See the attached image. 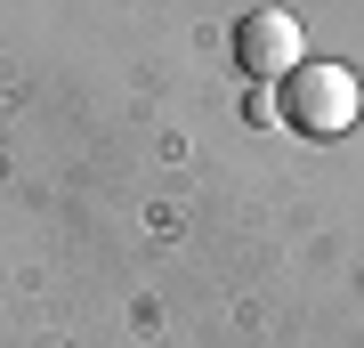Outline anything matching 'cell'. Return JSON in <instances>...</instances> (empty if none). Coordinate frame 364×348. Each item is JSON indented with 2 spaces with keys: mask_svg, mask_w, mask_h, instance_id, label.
Listing matches in <instances>:
<instances>
[{
  "mask_svg": "<svg viewBox=\"0 0 364 348\" xmlns=\"http://www.w3.org/2000/svg\"><path fill=\"white\" fill-rule=\"evenodd\" d=\"M251 122H284V97H275V90H251Z\"/></svg>",
  "mask_w": 364,
  "mask_h": 348,
  "instance_id": "3957f363",
  "label": "cell"
},
{
  "mask_svg": "<svg viewBox=\"0 0 364 348\" xmlns=\"http://www.w3.org/2000/svg\"><path fill=\"white\" fill-rule=\"evenodd\" d=\"M41 348H65V340H41Z\"/></svg>",
  "mask_w": 364,
  "mask_h": 348,
  "instance_id": "277c9868",
  "label": "cell"
},
{
  "mask_svg": "<svg viewBox=\"0 0 364 348\" xmlns=\"http://www.w3.org/2000/svg\"><path fill=\"white\" fill-rule=\"evenodd\" d=\"M356 73L348 65H299V73H284V122L308 130V138H340V130L356 122Z\"/></svg>",
  "mask_w": 364,
  "mask_h": 348,
  "instance_id": "6da1fadb",
  "label": "cell"
},
{
  "mask_svg": "<svg viewBox=\"0 0 364 348\" xmlns=\"http://www.w3.org/2000/svg\"><path fill=\"white\" fill-rule=\"evenodd\" d=\"M235 65H243L251 81H284V73H299V16L291 9H251L243 25H235Z\"/></svg>",
  "mask_w": 364,
  "mask_h": 348,
  "instance_id": "7a4b0ae2",
  "label": "cell"
}]
</instances>
